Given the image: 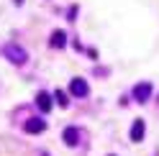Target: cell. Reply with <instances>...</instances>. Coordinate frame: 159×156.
Returning a JSON list of instances; mask_svg holds the SVG:
<instances>
[{
    "instance_id": "6da1fadb",
    "label": "cell",
    "mask_w": 159,
    "mask_h": 156,
    "mask_svg": "<svg viewBox=\"0 0 159 156\" xmlns=\"http://www.w3.org/2000/svg\"><path fill=\"white\" fill-rule=\"evenodd\" d=\"M3 56H5L8 62H13L16 67H23L28 62V51H26L21 44H5L3 46Z\"/></svg>"
},
{
    "instance_id": "7a4b0ae2",
    "label": "cell",
    "mask_w": 159,
    "mask_h": 156,
    "mask_svg": "<svg viewBox=\"0 0 159 156\" xmlns=\"http://www.w3.org/2000/svg\"><path fill=\"white\" fill-rule=\"evenodd\" d=\"M152 95H154V84L152 82H139V84H134V90H131L134 102H139V105L149 102V97H152Z\"/></svg>"
},
{
    "instance_id": "3957f363",
    "label": "cell",
    "mask_w": 159,
    "mask_h": 156,
    "mask_svg": "<svg viewBox=\"0 0 159 156\" xmlns=\"http://www.w3.org/2000/svg\"><path fill=\"white\" fill-rule=\"evenodd\" d=\"M69 92H72V97H87L90 84H87V80H82V77H75V80L69 82Z\"/></svg>"
},
{
    "instance_id": "277c9868",
    "label": "cell",
    "mask_w": 159,
    "mask_h": 156,
    "mask_svg": "<svg viewBox=\"0 0 159 156\" xmlns=\"http://www.w3.org/2000/svg\"><path fill=\"white\" fill-rule=\"evenodd\" d=\"M23 128H26V133H34L36 136V133H44L46 131V123H44V118H28Z\"/></svg>"
},
{
    "instance_id": "5b68a950",
    "label": "cell",
    "mask_w": 159,
    "mask_h": 156,
    "mask_svg": "<svg viewBox=\"0 0 159 156\" xmlns=\"http://www.w3.org/2000/svg\"><path fill=\"white\" fill-rule=\"evenodd\" d=\"M36 108L41 110V113H49L52 110V92H46V90H41L36 95Z\"/></svg>"
},
{
    "instance_id": "8992f818",
    "label": "cell",
    "mask_w": 159,
    "mask_h": 156,
    "mask_svg": "<svg viewBox=\"0 0 159 156\" xmlns=\"http://www.w3.org/2000/svg\"><path fill=\"white\" fill-rule=\"evenodd\" d=\"M144 133H146V125H144V120H141V118H139V120H134V125H131V141H134V143L144 141Z\"/></svg>"
},
{
    "instance_id": "52a82bcc",
    "label": "cell",
    "mask_w": 159,
    "mask_h": 156,
    "mask_svg": "<svg viewBox=\"0 0 159 156\" xmlns=\"http://www.w3.org/2000/svg\"><path fill=\"white\" fill-rule=\"evenodd\" d=\"M49 44H52L54 49H64L67 46V33L62 31V28H57V31L52 33V38H49Z\"/></svg>"
},
{
    "instance_id": "ba28073f",
    "label": "cell",
    "mask_w": 159,
    "mask_h": 156,
    "mask_svg": "<svg viewBox=\"0 0 159 156\" xmlns=\"http://www.w3.org/2000/svg\"><path fill=\"white\" fill-rule=\"evenodd\" d=\"M62 138H64L67 146H77V143H80V131H77V128H64Z\"/></svg>"
},
{
    "instance_id": "9c48e42d",
    "label": "cell",
    "mask_w": 159,
    "mask_h": 156,
    "mask_svg": "<svg viewBox=\"0 0 159 156\" xmlns=\"http://www.w3.org/2000/svg\"><path fill=\"white\" fill-rule=\"evenodd\" d=\"M54 97H57V102H59V108H67V105H69V102H67V95H64L62 90H57V92H54Z\"/></svg>"
}]
</instances>
